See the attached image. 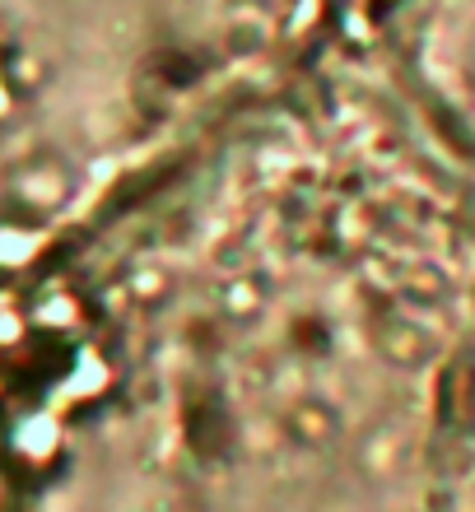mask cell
Masks as SVG:
<instances>
[{
  "label": "cell",
  "mask_w": 475,
  "mask_h": 512,
  "mask_svg": "<svg viewBox=\"0 0 475 512\" xmlns=\"http://www.w3.org/2000/svg\"><path fill=\"white\" fill-rule=\"evenodd\" d=\"M326 0H0V201L94 210L280 94Z\"/></svg>",
  "instance_id": "1"
}]
</instances>
